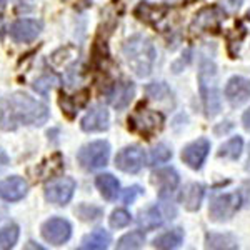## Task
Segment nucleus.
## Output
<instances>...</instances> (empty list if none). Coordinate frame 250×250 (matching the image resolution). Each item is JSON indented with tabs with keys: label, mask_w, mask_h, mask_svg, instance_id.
I'll use <instances>...</instances> for the list:
<instances>
[{
	"label": "nucleus",
	"mask_w": 250,
	"mask_h": 250,
	"mask_svg": "<svg viewBox=\"0 0 250 250\" xmlns=\"http://www.w3.org/2000/svg\"><path fill=\"white\" fill-rule=\"evenodd\" d=\"M244 150V140L242 137H232L230 140H227L222 147L219 148V155L220 159H229V160H237Z\"/></svg>",
	"instance_id": "27"
},
{
	"label": "nucleus",
	"mask_w": 250,
	"mask_h": 250,
	"mask_svg": "<svg viewBox=\"0 0 250 250\" xmlns=\"http://www.w3.org/2000/svg\"><path fill=\"white\" fill-rule=\"evenodd\" d=\"M239 193H240L242 204L250 205V182H244V184H242Z\"/></svg>",
	"instance_id": "35"
},
{
	"label": "nucleus",
	"mask_w": 250,
	"mask_h": 250,
	"mask_svg": "<svg viewBox=\"0 0 250 250\" xmlns=\"http://www.w3.org/2000/svg\"><path fill=\"white\" fill-rule=\"evenodd\" d=\"M135 95V85L132 82H127V80H120L117 82L112 90L108 92V102L114 105L117 110H124L128 104L132 102Z\"/></svg>",
	"instance_id": "16"
},
{
	"label": "nucleus",
	"mask_w": 250,
	"mask_h": 250,
	"mask_svg": "<svg viewBox=\"0 0 250 250\" xmlns=\"http://www.w3.org/2000/svg\"><path fill=\"white\" fill-rule=\"evenodd\" d=\"M112 242L110 233L104 229H95L90 233H87L83 237L82 244H80V249H92V250H104L108 247V244Z\"/></svg>",
	"instance_id": "21"
},
{
	"label": "nucleus",
	"mask_w": 250,
	"mask_h": 250,
	"mask_svg": "<svg viewBox=\"0 0 250 250\" xmlns=\"http://www.w3.org/2000/svg\"><path fill=\"white\" fill-rule=\"evenodd\" d=\"M19 227L15 224L5 225L0 229V247L2 249H12L19 240Z\"/></svg>",
	"instance_id": "29"
},
{
	"label": "nucleus",
	"mask_w": 250,
	"mask_h": 250,
	"mask_svg": "<svg viewBox=\"0 0 250 250\" xmlns=\"http://www.w3.org/2000/svg\"><path fill=\"white\" fill-rule=\"evenodd\" d=\"M88 95H90V92H88L87 88L80 90L77 95H72V97L62 95V99H60L62 112H65L68 117H74L79 112V108L85 107V104H87V100H88Z\"/></svg>",
	"instance_id": "22"
},
{
	"label": "nucleus",
	"mask_w": 250,
	"mask_h": 250,
	"mask_svg": "<svg viewBox=\"0 0 250 250\" xmlns=\"http://www.w3.org/2000/svg\"><path fill=\"white\" fill-rule=\"evenodd\" d=\"M145 165V152L139 145L124 147L115 155V167L125 173H137Z\"/></svg>",
	"instance_id": "8"
},
{
	"label": "nucleus",
	"mask_w": 250,
	"mask_h": 250,
	"mask_svg": "<svg viewBox=\"0 0 250 250\" xmlns=\"http://www.w3.org/2000/svg\"><path fill=\"white\" fill-rule=\"evenodd\" d=\"M165 220L164 212L160 210L157 205H152V207H147L145 210H142L137 217V224H139L140 229L144 230H154V229L160 227Z\"/></svg>",
	"instance_id": "19"
},
{
	"label": "nucleus",
	"mask_w": 250,
	"mask_h": 250,
	"mask_svg": "<svg viewBox=\"0 0 250 250\" xmlns=\"http://www.w3.org/2000/svg\"><path fill=\"white\" fill-rule=\"evenodd\" d=\"M247 19H249V20H250V10H249V12H247Z\"/></svg>",
	"instance_id": "39"
},
{
	"label": "nucleus",
	"mask_w": 250,
	"mask_h": 250,
	"mask_svg": "<svg viewBox=\"0 0 250 250\" xmlns=\"http://www.w3.org/2000/svg\"><path fill=\"white\" fill-rule=\"evenodd\" d=\"M55 82H57L55 77H52V75H43V77H40L34 82V88L37 92H40V94H47V92L55 85Z\"/></svg>",
	"instance_id": "33"
},
{
	"label": "nucleus",
	"mask_w": 250,
	"mask_h": 250,
	"mask_svg": "<svg viewBox=\"0 0 250 250\" xmlns=\"http://www.w3.org/2000/svg\"><path fill=\"white\" fill-rule=\"evenodd\" d=\"M29 192V184L19 175L7 177L0 182V199L5 202H19Z\"/></svg>",
	"instance_id": "13"
},
{
	"label": "nucleus",
	"mask_w": 250,
	"mask_h": 250,
	"mask_svg": "<svg viewBox=\"0 0 250 250\" xmlns=\"http://www.w3.org/2000/svg\"><path fill=\"white\" fill-rule=\"evenodd\" d=\"M164 122L165 119L160 112L148 110V108L142 110V107H139L134 114L128 117V128L132 132L144 135L145 139H150V137H154L162 130Z\"/></svg>",
	"instance_id": "4"
},
{
	"label": "nucleus",
	"mask_w": 250,
	"mask_h": 250,
	"mask_svg": "<svg viewBox=\"0 0 250 250\" xmlns=\"http://www.w3.org/2000/svg\"><path fill=\"white\" fill-rule=\"evenodd\" d=\"M240 3H242V0H227V7H229V9H232V10L239 9Z\"/></svg>",
	"instance_id": "37"
},
{
	"label": "nucleus",
	"mask_w": 250,
	"mask_h": 250,
	"mask_svg": "<svg viewBox=\"0 0 250 250\" xmlns=\"http://www.w3.org/2000/svg\"><path fill=\"white\" fill-rule=\"evenodd\" d=\"M95 185L100 190V195L105 200H108V202L115 200L117 195H119V190H120L119 180H117L112 173H100V175H97Z\"/></svg>",
	"instance_id": "20"
},
{
	"label": "nucleus",
	"mask_w": 250,
	"mask_h": 250,
	"mask_svg": "<svg viewBox=\"0 0 250 250\" xmlns=\"http://www.w3.org/2000/svg\"><path fill=\"white\" fill-rule=\"evenodd\" d=\"M48 107L23 92L7 95L0 104V128L15 130L22 125H43L48 120Z\"/></svg>",
	"instance_id": "1"
},
{
	"label": "nucleus",
	"mask_w": 250,
	"mask_h": 250,
	"mask_svg": "<svg viewBox=\"0 0 250 250\" xmlns=\"http://www.w3.org/2000/svg\"><path fill=\"white\" fill-rule=\"evenodd\" d=\"M210 152V142L207 139H197L195 142L188 144L182 150V160L193 170H200Z\"/></svg>",
	"instance_id": "11"
},
{
	"label": "nucleus",
	"mask_w": 250,
	"mask_h": 250,
	"mask_svg": "<svg viewBox=\"0 0 250 250\" xmlns=\"http://www.w3.org/2000/svg\"><path fill=\"white\" fill-rule=\"evenodd\" d=\"M145 244V235L142 232L135 230L130 233H125L124 237H120V240L117 242V249L127 250V249H140Z\"/></svg>",
	"instance_id": "28"
},
{
	"label": "nucleus",
	"mask_w": 250,
	"mask_h": 250,
	"mask_svg": "<svg viewBox=\"0 0 250 250\" xmlns=\"http://www.w3.org/2000/svg\"><path fill=\"white\" fill-rule=\"evenodd\" d=\"M77 215H79V219L80 220H83V222H97L102 217V208H99V207H94V205H88V204H82V205H79L77 207Z\"/></svg>",
	"instance_id": "30"
},
{
	"label": "nucleus",
	"mask_w": 250,
	"mask_h": 250,
	"mask_svg": "<svg viewBox=\"0 0 250 250\" xmlns=\"http://www.w3.org/2000/svg\"><path fill=\"white\" fill-rule=\"evenodd\" d=\"M242 124H244L245 130H250V108L249 110H245L244 115H242Z\"/></svg>",
	"instance_id": "36"
},
{
	"label": "nucleus",
	"mask_w": 250,
	"mask_h": 250,
	"mask_svg": "<svg viewBox=\"0 0 250 250\" xmlns=\"http://www.w3.org/2000/svg\"><path fill=\"white\" fill-rule=\"evenodd\" d=\"M240 205V193H220V195L212 197L208 213H210V219L213 222H227L235 215Z\"/></svg>",
	"instance_id": "6"
},
{
	"label": "nucleus",
	"mask_w": 250,
	"mask_h": 250,
	"mask_svg": "<svg viewBox=\"0 0 250 250\" xmlns=\"http://www.w3.org/2000/svg\"><path fill=\"white\" fill-rule=\"evenodd\" d=\"M145 90H147V95L150 97L152 100H157L159 104H164V105H170V107H173V104H175L172 90L167 85H165V83H162V82L148 83V85L145 87Z\"/></svg>",
	"instance_id": "23"
},
{
	"label": "nucleus",
	"mask_w": 250,
	"mask_h": 250,
	"mask_svg": "<svg viewBox=\"0 0 250 250\" xmlns=\"http://www.w3.org/2000/svg\"><path fill=\"white\" fill-rule=\"evenodd\" d=\"M75 187H77V184L74 179L60 177V179L45 185V199L55 205H67L74 197Z\"/></svg>",
	"instance_id": "7"
},
{
	"label": "nucleus",
	"mask_w": 250,
	"mask_h": 250,
	"mask_svg": "<svg viewBox=\"0 0 250 250\" xmlns=\"http://www.w3.org/2000/svg\"><path fill=\"white\" fill-rule=\"evenodd\" d=\"M42 237L52 245H63L72 237V225L70 222L60 217L48 219L42 225Z\"/></svg>",
	"instance_id": "9"
},
{
	"label": "nucleus",
	"mask_w": 250,
	"mask_h": 250,
	"mask_svg": "<svg viewBox=\"0 0 250 250\" xmlns=\"http://www.w3.org/2000/svg\"><path fill=\"white\" fill-rule=\"evenodd\" d=\"M167 12L168 9L165 5H155V3H150V2H140L135 9V15L140 20H144V22L155 25L157 22H160V20L167 15Z\"/></svg>",
	"instance_id": "18"
},
{
	"label": "nucleus",
	"mask_w": 250,
	"mask_h": 250,
	"mask_svg": "<svg viewBox=\"0 0 250 250\" xmlns=\"http://www.w3.org/2000/svg\"><path fill=\"white\" fill-rule=\"evenodd\" d=\"M142 193H144V190H142V187H139V185H132V187L125 188L124 193H122L124 204H132L137 199V197L142 195Z\"/></svg>",
	"instance_id": "34"
},
{
	"label": "nucleus",
	"mask_w": 250,
	"mask_h": 250,
	"mask_svg": "<svg viewBox=\"0 0 250 250\" xmlns=\"http://www.w3.org/2000/svg\"><path fill=\"white\" fill-rule=\"evenodd\" d=\"M184 240V230L182 229H172V230L164 232L154 240L155 249H177Z\"/></svg>",
	"instance_id": "24"
},
{
	"label": "nucleus",
	"mask_w": 250,
	"mask_h": 250,
	"mask_svg": "<svg viewBox=\"0 0 250 250\" xmlns=\"http://www.w3.org/2000/svg\"><path fill=\"white\" fill-rule=\"evenodd\" d=\"M245 170L250 172V148H249V159H247V165H245Z\"/></svg>",
	"instance_id": "38"
},
{
	"label": "nucleus",
	"mask_w": 250,
	"mask_h": 250,
	"mask_svg": "<svg viewBox=\"0 0 250 250\" xmlns=\"http://www.w3.org/2000/svg\"><path fill=\"white\" fill-rule=\"evenodd\" d=\"M108 122H110V115L108 110L104 105H95L83 115L80 120V127L83 132H104L108 128Z\"/></svg>",
	"instance_id": "15"
},
{
	"label": "nucleus",
	"mask_w": 250,
	"mask_h": 250,
	"mask_svg": "<svg viewBox=\"0 0 250 250\" xmlns=\"http://www.w3.org/2000/svg\"><path fill=\"white\" fill-rule=\"evenodd\" d=\"M108 222H110L112 229H124L132 222V217H130V213L125 210V208H117V210L112 212Z\"/></svg>",
	"instance_id": "32"
},
{
	"label": "nucleus",
	"mask_w": 250,
	"mask_h": 250,
	"mask_svg": "<svg viewBox=\"0 0 250 250\" xmlns=\"http://www.w3.org/2000/svg\"><path fill=\"white\" fill-rule=\"evenodd\" d=\"M43 29V23L37 19H20L10 25V37L19 43H27L35 40Z\"/></svg>",
	"instance_id": "10"
},
{
	"label": "nucleus",
	"mask_w": 250,
	"mask_h": 250,
	"mask_svg": "<svg viewBox=\"0 0 250 250\" xmlns=\"http://www.w3.org/2000/svg\"><path fill=\"white\" fill-rule=\"evenodd\" d=\"M199 90L202 97L205 115L215 117L220 114V92L217 80V67L210 59H202L199 65Z\"/></svg>",
	"instance_id": "3"
},
{
	"label": "nucleus",
	"mask_w": 250,
	"mask_h": 250,
	"mask_svg": "<svg viewBox=\"0 0 250 250\" xmlns=\"http://www.w3.org/2000/svg\"><path fill=\"white\" fill-rule=\"evenodd\" d=\"M152 182L159 187L160 199H170L173 190H175L177 185L180 182V177L175 168L165 167V168H159V170L152 173Z\"/></svg>",
	"instance_id": "14"
},
{
	"label": "nucleus",
	"mask_w": 250,
	"mask_h": 250,
	"mask_svg": "<svg viewBox=\"0 0 250 250\" xmlns=\"http://www.w3.org/2000/svg\"><path fill=\"white\" fill-rule=\"evenodd\" d=\"M207 249H237V240L230 233H207L205 237Z\"/></svg>",
	"instance_id": "26"
},
{
	"label": "nucleus",
	"mask_w": 250,
	"mask_h": 250,
	"mask_svg": "<svg viewBox=\"0 0 250 250\" xmlns=\"http://www.w3.org/2000/svg\"><path fill=\"white\" fill-rule=\"evenodd\" d=\"M204 185L202 184H188L184 187L182 195H180V200H182V205L187 208L188 212H195L200 208L202 205V199H204Z\"/></svg>",
	"instance_id": "17"
},
{
	"label": "nucleus",
	"mask_w": 250,
	"mask_h": 250,
	"mask_svg": "<svg viewBox=\"0 0 250 250\" xmlns=\"http://www.w3.org/2000/svg\"><path fill=\"white\" fill-rule=\"evenodd\" d=\"M110 157V145L105 140H95L83 145L77 154V160L80 167L85 170H97V168L105 167Z\"/></svg>",
	"instance_id": "5"
},
{
	"label": "nucleus",
	"mask_w": 250,
	"mask_h": 250,
	"mask_svg": "<svg viewBox=\"0 0 250 250\" xmlns=\"http://www.w3.org/2000/svg\"><path fill=\"white\" fill-rule=\"evenodd\" d=\"M122 54L127 67L134 72L137 77L144 79L150 75L157 59V52L154 43L147 37H144V35H132L130 39L125 40Z\"/></svg>",
	"instance_id": "2"
},
{
	"label": "nucleus",
	"mask_w": 250,
	"mask_h": 250,
	"mask_svg": "<svg viewBox=\"0 0 250 250\" xmlns=\"http://www.w3.org/2000/svg\"><path fill=\"white\" fill-rule=\"evenodd\" d=\"M172 159V150L167 147L165 144H159L157 147H154L150 154V165H159V164H165Z\"/></svg>",
	"instance_id": "31"
},
{
	"label": "nucleus",
	"mask_w": 250,
	"mask_h": 250,
	"mask_svg": "<svg viewBox=\"0 0 250 250\" xmlns=\"http://www.w3.org/2000/svg\"><path fill=\"white\" fill-rule=\"evenodd\" d=\"M225 99L232 107H239L250 100V80L235 75L225 85Z\"/></svg>",
	"instance_id": "12"
},
{
	"label": "nucleus",
	"mask_w": 250,
	"mask_h": 250,
	"mask_svg": "<svg viewBox=\"0 0 250 250\" xmlns=\"http://www.w3.org/2000/svg\"><path fill=\"white\" fill-rule=\"evenodd\" d=\"M220 17H222V12L219 9H215V7H212V9H205L197 15L195 22H193V27H197L200 32L208 30L219 23Z\"/></svg>",
	"instance_id": "25"
}]
</instances>
